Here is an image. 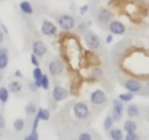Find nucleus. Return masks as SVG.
Wrapping results in <instances>:
<instances>
[{"label": "nucleus", "mask_w": 149, "mask_h": 140, "mask_svg": "<svg viewBox=\"0 0 149 140\" xmlns=\"http://www.w3.org/2000/svg\"><path fill=\"white\" fill-rule=\"evenodd\" d=\"M113 78H133L140 80L149 98V35L133 34L117 42L110 51Z\"/></svg>", "instance_id": "obj_1"}, {"label": "nucleus", "mask_w": 149, "mask_h": 140, "mask_svg": "<svg viewBox=\"0 0 149 140\" xmlns=\"http://www.w3.org/2000/svg\"><path fill=\"white\" fill-rule=\"evenodd\" d=\"M94 118L95 115L91 110L89 101L76 98L57 110L51 120L60 139H74L79 131L91 125Z\"/></svg>", "instance_id": "obj_2"}, {"label": "nucleus", "mask_w": 149, "mask_h": 140, "mask_svg": "<svg viewBox=\"0 0 149 140\" xmlns=\"http://www.w3.org/2000/svg\"><path fill=\"white\" fill-rule=\"evenodd\" d=\"M107 6L114 15H120L134 26L137 34L149 28V2L148 0H107Z\"/></svg>", "instance_id": "obj_3"}, {"label": "nucleus", "mask_w": 149, "mask_h": 140, "mask_svg": "<svg viewBox=\"0 0 149 140\" xmlns=\"http://www.w3.org/2000/svg\"><path fill=\"white\" fill-rule=\"evenodd\" d=\"M89 105H91V110L94 112V115L97 117L98 114H101L107 107H110V96H108V91L105 88H100V89H94L89 92Z\"/></svg>", "instance_id": "obj_4"}, {"label": "nucleus", "mask_w": 149, "mask_h": 140, "mask_svg": "<svg viewBox=\"0 0 149 140\" xmlns=\"http://www.w3.org/2000/svg\"><path fill=\"white\" fill-rule=\"evenodd\" d=\"M91 16L95 19V24L105 31L107 25L116 18L113 9H110L107 5H98V3H92V8H91Z\"/></svg>", "instance_id": "obj_5"}, {"label": "nucleus", "mask_w": 149, "mask_h": 140, "mask_svg": "<svg viewBox=\"0 0 149 140\" xmlns=\"http://www.w3.org/2000/svg\"><path fill=\"white\" fill-rule=\"evenodd\" d=\"M47 72H48V75L54 79V85H56V83H60L58 79L67 73L64 60H63L60 55H54V57H51L50 60H47Z\"/></svg>", "instance_id": "obj_6"}, {"label": "nucleus", "mask_w": 149, "mask_h": 140, "mask_svg": "<svg viewBox=\"0 0 149 140\" xmlns=\"http://www.w3.org/2000/svg\"><path fill=\"white\" fill-rule=\"evenodd\" d=\"M50 15L54 18L56 24L58 25V28L61 31L72 32V31H74V28H76L78 16H74L73 13H54V12H50Z\"/></svg>", "instance_id": "obj_7"}, {"label": "nucleus", "mask_w": 149, "mask_h": 140, "mask_svg": "<svg viewBox=\"0 0 149 140\" xmlns=\"http://www.w3.org/2000/svg\"><path fill=\"white\" fill-rule=\"evenodd\" d=\"M82 40H84V44H85V47H86L88 50H91V51H101V53H102L105 42L101 40V37H100L97 32L92 31V28H89V29L82 35Z\"/></svg>", "instance_id": "obj_8"}, {"label": "nucleus", "mask_w": 149, "mask_h": 140, "mask_svg": "<svg viewBox=\"0 0 149 140\" xmlns=\"http://www.w3.org/2000/svg\"><path fill=\"white\" fill-rule=\"evenodd\" d=\"M110 112H111V115H113L116 124H117V123H121V121H123V117L126 115V104H124L118 96L111 98V102H110Z\"/></svg>", "instance_id": "obj_9"}, {"label": "nucleus", "mask_w": 149, "mask_h": 140, "mask_svg": "<svg viewBox=\"0 0 149 140\" xmlns=\"http://www.w3.org/2000/svg\"><path fill=\"white\" fill-rule=\"evenodd\" d=\"M105 31H107V32H111V34L116 35V37H126V35L130 34L129 26H127L121 19H117V18H114V19L107 25Z\"/></svg>", "instance_id": "obj_10"}, {"label": "nucleus", "mask_w": 149, "mask_h": 140, "mask_svg": "<svg viewBox=\"0 0 149 140\" xmlns=\"http://www.w3.org/2000/svg\"><path fill=\"white\" fill-rule=\"evenodd\" d=\"M58 25L56 24V21L51 19H41V25H40V31L44 37L47 38H57L58 35Z\"/></svg>", "instance_id": "obj_11"}, {"label": "nucleus", "mask_w": 149, "mask_h": 140, "mask_svg": "<svg viewBox=\"0 0 149 140\" xmlns=\"http://www.w3.org/2000/svg\"><path fill=\"white\" fill-rule=\"evenodd\" d=\"M19 13L22 15V18L26 21V22H32V19L37 16V6L32 5L29 0H22L19 3Z\"/></svg>", "instance_id": "obj_12"}, {"label": "nucleus", "mask_w": 149, "mask_h": 140, "mask_svg": "<svg viewBox=\"0 0 149 140\" xmlns=\"http://www.w3.org/2000/svg\"><path fill=\"white\" fill-rule=\"evenodd\" d=\"M70 95H72L70 89H67V88L61 86L60 83H56V85L51 88V92H50V95H48V96H50L54 102L60 104V102H63V101H67Z\"/></svg>", "instance_id": "obj_13"}, {"label": "nucleus", "mask_w": 149, "mask_h": 140, "mask_svg": "<svg viewBox=\"0 0 149 140\" xmlns=\"http://www.w3.org/2000/svg\"><path fill=\"white\" fill-rule=\"evenodd\" d=\"M31 53L37 54L40 58H44L48 54V45L44 41H41L40 38H37L31 42Z\"/></svg>", "instance_id": "obj_14"}, {"label": "nucleus", "mask_w": 149, "mask_h": 140, "mask_svg": "<svg viewBox=\"0 0 149 140\" xmlns=\"http://www.w3.org/2000/svg\"><path fill=\"white\" fill-rule=\"evenodd\" d=\"M126 115L129 118L140 120L143 115V108L136 102H129V104H126Z\"/></svg>", "instance_id": "obj_15"}, {"label": "nucleus", "mask_w": 149, "mask_h": 140, "mask_svg": "<svg viewBox=\"0 0 149 140\" xmlns=\"http://www.w3.org/2000/svg\"><path fill=\"white\" fill-rule=\"evenodd\" d=\"M74 139L76 140H101V134L98 131L92 130L91 125H89V127L84 128L82 131H79L76 136H74Z\"/></svg>", "instance_id": "obj_16"}, {"label": "nucleus", "mask_w": 149, "mask_h": 140, "mask_svg": "<svg viewBox=\"0 0 149 140\" xmlns=\"http://www.w3.org/2000/svg\"><path fill=\"white\" fill-rule=\"evenodd\" d=\"M8 88H9L10 94L18 95V96H21V94L24 92V85H22L21 79H18V78L16 79H10L9 83H8Z\"/></svg>", "instance_id": "obj_17"}, {"label": "nucleus", "mask_w": 149, "mask_h": 140, "mask_svg": "<svg viewBox=\"0 0 149 140\" xmlns=\"http://www.w3.org/2000/svg\"><path fill=\"white\" fill-rule=\"evenodd\" d=\"M139 127H140V124H139L137 120H134V118H129V117H127V120L123 121V130H124V133L139 131Z\"/></svg>", "instance_id": "obj_18"}, {"label": "nucleus", "mask_w": 149, "mask_h": 140, "mask_svg": "<svg viewBox=\"0 0 149 140\" xmlns=\"http://www.w3.org/2000/svg\"><path fill=\"white\" fill-rule=\"evenodd\" d=\"M38 99H31L26 105H25V115H26V118H32L35 114H37V111H38Z\"/></svg>", "instance_id": "obj_19"}, {"label": "nucleus", "mask_w": 149, "mask_h": 140, "mask_svg": "<svg viewBox=\"0 0 149 140\" xmlns=\"http://www.w3.org/2000/svg\"><path fill=\"white\" fill-rule=\"evenodd\" d=\"M51 112H53V111H51L50 108H42V107H40L35 115H37L41 121H44V123H50L51 118H53V117H51Z\"/></svg>", "instance_id": "obj_20"}, {"label": "nucleus", "mask_w": 149, "mask_h": 140, "mask_svg": "<svg viewBox=\"0 0 149 140\" xmlns=\"http://www.w3.org/2000/svg\"><path fill=\"white\" fill-rule=\"evenodd\" d=\"M124 130H123V127L121 128H118V127H113L108 133H107V136H108V139H111V140H123L124 139Z\"/></svg>", "instance_id": "obj_21"}, {"label": "nucleus", "mask_w": 149, "mask_h": 140, "mask_svg": "<svg viewBox=\"0 0 149 140\" xmlns=\"http://www.w3.org/2000/svg\"><path fill=\"white\" fill-rule=\"evenodd\" d=\"M88 29H89V28H88V25H86V22H85V18H84V16H79V18H78V22H76V28H74V32L82 37Z\"/></svg>", "instance_id": "obj_22"}, {"label": "nucleus", "mask_w": 149, "mask_h": 140, "mask_svg": "<svg viewBox=\"0 0 149 140\" xmlns=\"http://www.w3.org/2000/svg\"><path fill=\"white\" fill-rule=\"evenodd\" d=\"M9 96H10V91L8 86H0V107H5L9 101Z\"/></svg>", "instance_id": "obj_23"}, {"label": "nucleus", "mask_w": 149, "mask_h": 140, "mask_svg": "<svg viewBox=\"0 0 149 140\" xmlns=\"http://www.w3.org/2000/svg\"><path fill=\"white\" fill-rule=\"evenodd\" d=\"M114 125H116V121H114V118H113L111 112H108V114L104 117V121H102V128H104V131H105V133H108V131H110Z\"/></svg>", "instance_id": "obj_24"}, {"label": "nucleus", "mask_w": 149, "mask_h": 140, "mask_svg": "<svg viewBox=\"0 0 149 140\" xmlns=\"http://www.w3.org/2000/svg\"><path fill=\"white\" fill-rule=\"evenodd\" d=\"M26 120L25 118H16L13 121V131L15 133H24L26 130Z\"/></svg>", "instance_id": "obj_25"}, {"label": "nucleus", "mask_w": 149, "mask_h": 140, "mask_svg": "<svg viewBox=\"0 0 149 140\" xmlns=\"http://www.w3.org/2000/svg\"><path fill=\"white\" fill-rule=\"evenodd\" d=\"M42 75H44V72H42L41 66L34 67V70H32V79L35 80V83H37V86L40 89H41V78H42Z\"/></svg>", "instance_id": "obj_26"}, {"label": "nucleus", "mask_w": 149, "mask_h": 140, "mask_svg": "<svg viewBox=\"0 0 149 140\" xmlns=\"http://www.w3.org/2000/svg\"><path fill=\"white\" fill-rule=\"evenodd\" d=\"M50 75L48 73H44L42 78H41V89H44L45 92H48L51 89V80H50Z\"/></svg>", "instance_id": "obj_27"}, {"label": "nucleus", "mask_w": 149, "mask_h": 140, "mask_svg": "<svg viewBox=\"0 0 149 140\" xmlns=\"http://www.w3.org/2000/svg\"><path fill=\"white\" fill-rule=\"evenodd\" d=\"M134 96H136V94H133V92H129V91H126V92H123V94H118V98H120V99H121L124 104L133 102Z\"/></svg>", "instance_id": "obj_28"}, {"label": "nucleus", "mask_w": 149, "mask_h": 140, "mask_svg": "<svg viewBox=\"0 0 149 140\" xmlns=\"http://www.w3.org/2000/svg\"><path fill=\"white\" fill-rule=\"evenodd\" d=\"M9 66V53L0 54V72H5Z\"/></svg>", "instance_id": "obj_29"}, {"label": "nucleus", "mask_w": 149, "mask_h": 140, "mask_svg": "<svg viewBox=\"0 0 149 140\" xmlns=\"http://www.w3.org/2000/svg\"><path fill=\"white\" fill-rule=\"evenodd\" d=\"M88 12H91V3H86V5H82L78 8V15L79 16H86Z\"/></svg>", "instance_id": "obj_30"}, {"label": "nucleus", "mask_w": 149, "mask_h": 140, "mask_svg": "<svg viewBox=\"0 0 149 140\" xmlns=\"http://www.w3.org/2000/svg\"><path fill=\"white\" fill-rule=\"evenodd\" d=\"M26 86H28V89H29L31 94H38V91H40V88L37 86V83H35L34 79H32V80H28V82H26Z\"/></svg>", "instance_id": "obj_31"}, {"label": "nucleus", "mask_w": 149, "mask_h": 140, "mask_svg": "<svg viewBox=\"0 0 149 140\" xmlns=\"http://www.w3.org/2000/svg\"><path fill=\"white\" fill-rule=\"evenodd\" d=\"M124 139H126V140H140V139H142V134H140L139 131L126 133V134H124Z\"/></svg>", "instance_id": "obj_32"}, {"label": "nucleus", "mask_w": 149, "mask_h": 140, "mask_svg": "<svg viewBox=\"0 0 149 140\" xmlns=\"http://www.w3.org/2000/svg\"><path fill=\"white\" fill-rule=\"evenodd\" d=\"M29 58H31V64H32L34 67H37V66H41V61H40L41 58H40V57H38L37 54L31 53V57H29Z\"/></svg>", "instance_id": "obj_33"}, {"label": "nucleus", "mask_w": 149, "mask_h": 140, "mask_svg": "<svg viewBox=\"0 0 149 140\" xmlns=\"http://www.w3.org/2000/svg\"><path fill=\"white\" fill-rule=\"evenodd\" d=\"M24 139H25V140H38V139H40L38 130H37V131H29V134H26Z\"/></svg>", "instance_id": "obj_34"}, {"label": "nucleus", "mask_w": 149, "mask_h": 140, "mask_svg": "<svg viewBox=\"0 0 149 140\" xmlns=\"http://www.w3.org/2000/svg\"><path fill=\"white\" fill-rule=\"evenodd\" d=\"M5 130H6V118L3 111L0 110V131H5Z\"/></svg>", "instance_id": "obj_35"}, {"label": "nucleus", "mask_w": 149, "mask_h": 140, "mask_svg": "<svg viewBox=\"0 0 149 140\" xmlns=\"http://www.w3.org/2000/svg\"><path fill=\"white\" fill-rule=\"evenodd\" d=\"M114 37H116V35H113L111 32H107V34H105V38H104L105 45H111V44L114 42Z\"/></svg>", "instance_id": "obj_36"}, {"label": "nucleus", "mask_w": 149, "mask_h": 140, "mask_svg": "<svg viewBox=\"0 0 149 140\" xmlns=\"http://www.w3.org/2000/svg\"><path fill=\"white\" fill-rule=\"evenodd\" d=\"M142 118L146 123H149V107H143V115H142Z\"/></svg>", "instance_id": "obj_37"}, {"label": "nucleus", "mask_w": 149, "mask_h": 140, "mask_svg": "<svg viewBox=\"0 0 149 140\" xmlns=\"http://www.w3.org/2000/svg\"><path fill=\"white\" fill-rule=\"evenodd\" d=\"M5 40H6V32H5L2 28H0V45L5 42Z\"/></svg>", "instance_id": "obj_38"}, {"label": "nucleus", "mask_w": 149, "mask_h": 140, "mask_svg": "<svg viewBox=\"0 0 149 140\" xmlns=\"http://www.w3.org/2000/svg\"><path fill=\"white\" fill-rule=\"evenodd\" d=\"M13 76H15V78H18V79H24V75H22V73L19 72V70H15Z\"/></svg>", "instance_id": "obj_39"}, {"label": "nucleus", "mask_w": 149, "mask_h": 140, "mask_svg": "<svg viewBox=\"0 0 149 140\" xmlns=\"http://www.w3.org/2000/svg\"><path fill=\"white\" fill-rule=\"evenodd\" d=\"M6 53H9V48H8V47H2V45H0V54H6Z\"/></svg>", "instance_id": "obj_40"}, {"label": "nucleus", "mask_w": 149, "mask_h": 140, "mask_svg": "<svg viewBox=\"0 0 149 140\" xmlns=\"http://www.w3.org/2000/svg\"><path fill=\"white\" fill-rule=\"evenodd\" d=\"M2 82H3V72H0V85H2Z\"/></svg>", "instance_id": "obj_41"}, {"label": "nucleus", "mask_w": 149, "mask_h": 140, "mask_svg": "<svg viewBox=\"0 0 149 140\" xmlns=\"http://www.w3.org/2000/svg\"><path fill=\"white\" fill-rule=\"evenodd\" d=\"M3 136V131H0V137H2Z\"/></svg>", "instance_id": "obj_42"}, {"label": "nucleus", "mask_w": 149, "mask_h": 140, "mask_svg": "<svg viewBox=\"0 0 149 140\" xmlns=\"http://www.w3.org/2000/svg\"><path fill=\"white\" fill-rule=\"evenodd\" d=\"M92 3H98V0H94V2H92Z\"/></svg>", "instance_id": "obj_43"}, {"label": "nucleus", "mask_w": 149, "mask_h": 140, "mask_svg": "<svg viewBox=\"0 0 149 140\" xmlns=\"http://www.w3.org/2000/svg\"><path fill=\"white\" fill-rule=\"evenodd\" d=\"M148 2H149V0H148Z\"/></svg>", "instance_id": "obj_44"}]
</instances>
